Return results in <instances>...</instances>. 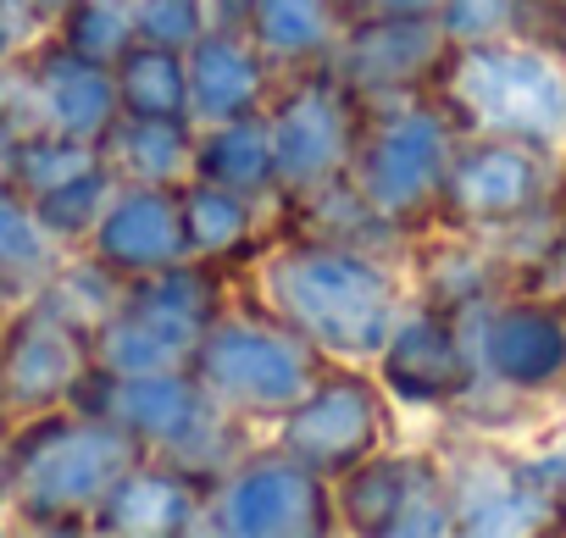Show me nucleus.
<instances>
[{
  "label": "nucleus",
  "instance_id": "1",
  "mask_svg": "<svg viewBox=\"0 0 566 538\" xmlns=\"http://www.w3.org/2000/svg\"><path fill=\"white\" fill-rule=\"evenodd\" d=\"M233 289L290 334H301L323 361L345 367H373L395 317L411 300L406 255L295 228H272L261 250L233 266Z\"/></svg>",
  "mask_w": 566,
  "mask_h": 538
},
{
  "label": "nucleus",
  "instance_id": "2",
  "mask_svg": "<svg viewBox=\"0 0 566 538\" xmlns=\"http://www.w3.org/2000/svg\"><path fill=\"white\" fill-rule=\"evenodd\" d=\"M145 450L106 416L62 405L29 422H12L0 439V494L12 532H90L112 483Z\"/></svg>",
  "mask_w": 566,
  "mask_h": 538
},
{
  "label": "nucleus",
  "instance_id": "3",
  "mask_svg": "<svg viewBox=\"0 0 566 538\" xmlns=\"http://www.w3.org/2000/svg\"><path fill=\"white\" fill-rule=\"evenodd\" d=\"M73 405L117 422L145 455H167V461L195 466L206 477L228 472L250 444L266 439V433L233 422L200 389V378L189 367H172V372H101V367H90Z\"/></svg>",
  "mask_w": 566,
  "mask_h": 538
},
{
  "label": "nucleus",
  "instance_id": "4",
  "mask_svg": "<svg viewBox=\"0 0 566 538\" xmlns=\"http://www.w3.org/2000/svg\"><path fill=\"white\" fill-rule=\"evenodd\" d=\"M455 139L461 128L433 101V89L361 101V128L345 178L384 222H395L400 233H422L439 222V194Z\"/></svg>",
  "mask_w": 566,
  "mask_h": 538
},
{
  "label": "nucleus",
  "instance_id": "5",
  "mask_svg": "<svg viewBox=\"0 0 566 538\" xmlns=\"http://www.w3.org/2000/svg\"><path fill=\"white\" fill-rule=\"evenodd\" d=\"M433 101L467 134H500L527 145L566 139V62L516 40L450 45L433 73Z\"/></svg>",
  "mask_w": 566,
  "mask_h": 538
},
{
  "label": "nucleus",
  "instance_id": "6",
  "mask_svg": "<svg viewBox=\"0 0 566 538\" xmlns=\"http://www.w3.org/2000/svg\"><path fill=\"white\" fill-rule=\"evenodd\" d=\"M328 361L290 334L277 317H266L261 306H250L239 289L222 306V317L206 328L189 372L200 378V389L244 428L266 433L283 411H290L323 372Z\"/></svg>",
  "mask_w": 566,
  "mask_h": 538
},
{
  "label": "nucleus",
  "instance_id": "7",
  "mask_svg": "<svg viewBox=\"0 0 566 538\" xmlns=\"http://www.w3.org/2000/svg\"><path fill=\"white\" fill-rule=\"evenodd\" d=\"M233 300V266L178 261L156 278L123 289L117 312L90 334V356L101 372H172L189 367L206 328Z\"/></svg>",
  "mask_w": 566,
  "mask_h": 538
},
{
  "label": "nucleus",
  "instance_id": "8",
  "mask_svg": "<svg viewBox=\"0 0 566 538\" xmlns=\"http://www.w3.org/2000/svg\"><path fill=\"white\" fill-rule=\"evenodd\" d=\"M339 532L334 483L272 439L250 444L228 472L211 477L200 538H328Z\"/></svg>",
  "mask_w": 566,
  "mask_h": 538
},
{
  "label": "nucleus",
  "instance_id": "9",
  "mask_svg": "<svg viewBox=\"0 0 566 538\" xmlns=\"http://www.w3.org/2000/svg\"><path fill=\"white\" fill-rule=\"evenodd\" d=\"M395 416H400V405L389 400V389L378 383L373 367L328 361L317 372V383L266 428V439L334 483L350 466H361L395 444Z\"/></svg>",
  "mask_w": 566,
  "mask_h": 538
},
{
  "label": "nucleus",
  "instance_id": "10",
  "mask_svg": "<svg viewBox=\"0 0 566 538\" xmlns=\"http://www.w3.org/2000/svg\"><path fill=\"white\" fill-rule=\"evenodd\" d=\"M361 128V101L328 73L301 67L283 73L266 101V139H272V194L301 200L334 178H345Z\"/></svg>",
  "mask_w": 566,
  "mask_h": 538
},
{
  "label": "nucleus",
  "instance_id": "11",
  "mask_svg": "<svg viewBox=\"0 0 566 538\" xmlns=\"http://www.w3.org/2000/svg\"><path fill=\"white\" fill-rule=\"evenodd\" d=\"M90 367V334L51 312L40 295L7 306V317H0V416L7 422L73 405Z\"/></svg>",
  "mask_w": 566,
  "mask_h": 538
},
{
  "label": "nucleus",
  "instance_id": "12",
  "mask_svg": "<svg viewBox=\"0 0 566 538\" xmlns=\"http://www.w3.org/2000/svg\"><path fill=\"white\" fill-rule=\"evenodd\" d=\"M373 372H378V383L389 389V400L400 411H450V405H461L478 383L472 345H467V317L411 295L406 312L395 317Z\"/></svg>",
  "mask_w": 566,
  "mask_h": 538
},
{
  "label": "nucleus",
  "instance_id": "13",
  "mask_svg": "<svg viewBox=\"0 0 566 538\" xmlns=\"http://www.w3.org/2000/svg\"><path fill=\"white\" fill-rule=\"evenodd\" d=\"M450 40L433 18H356L339 29L334 56L323 62L356 101H389L433 89Z\"/></svg>",
  "mask_w": 566,
  "mask_h": 538
},
{
  "label": "nucleus",
  "instance_id": "14",
  "mask_svg": "<svg viewBox=\"0 0 566 538\" xmlns=\"http://www.w3.org/2000/svg\"><path fill=\"white\" fill-rule=\"evenodd\" d=\"M478 389L538 394L566 378V323L538 300H483L467 312Z\"/></svg>",
  "mask_w": 566,
  "mask_h": 538
},
{
  "label": "nucleus",
  "instance_id": "15",
  "mask_svg": "<svg viewBox=\"0 0 566 538\" xmlns=\"http://www.w3.org/2000/svg\"><path fill=\"white\" fill-rule=\"evenodd\" d=\"M544 194V156L527 139H500V134H467L455 139L439 217L461 228H500L533 211Z\"/></svg>",
  "mask_w": 566,
  "mask_h": 538
},
{
  "label": "nucleus",
  "instance_id": "16",
  "mask_svg": "<svg viewBox=\"0 0 566 538\" xmlns=\"http://www.w3.org/2000/svg\"><path fill=\"white\" fill-rule=\"evenodd\" d=\"M84 255H95L106 273H117L123 284L156 278V273H167V266L189 261V239H184V217H178V189L123 183L117 178L101 222L84 239Z\"/></svg>",
  "mask_w": 566,
  "mask_h": 538
},
{
  "label": "nucleus",
  "instance_id": "17",
  "mask_svg": "<svg viewBox=\"0 0 566 538\" xmlns=\"http://www.w3.org/2000/svg\"><path fill=\"white\" fill-rule=\"evenodd\" d=\"M211 477L167 455H139L101 499L90 532L101 538H200Z\"/></svg>",
  "mask_w": 566,
  "mask_h": 538
},
{
  "label": "nucleus",
  "instance_id": "18",
  "mask_svg": "<svg viewBox=\"0 0 566 538\" xmlns=\"http://www.w3.org/2000/svg\"><path fill=\"white\" fill-rule=\"evenodd\" d=\"M277 67L266 62V51L244 34V23H211L189 51H184V84H189V123H228V117H250L266 112L272 89H277Z\"/></svg>",
  "mask_w": 566,
  "mask_h": 538
},
{
  "label": "nucleus",
  "instance_id": "19",
  "mask_svg": "<svg viewBox=\"0 0 566 538\" xmlns=\"http://www.w3.org/2000/svg\"><path fill=\"white\" fill-rule=\"evenodd\" d=\"M178 217H184V239H189L195 261L239 266L277 228V200H255L228 183L189 178V183H178Z\"/></svg>",
  "mask_w": 566,
  "mask_h": 538
},
{
  "label": "nucleus",
  "instance_id": "20",
  "mask_svg": "<svg viewBox=\"0 0 566 538\" xmlns=\"http://www.w3.org/2000/svg\"><path fill=\"white\" fill-rule=\"evenodd\" d=\"M455 505V532H533L544 521V494L527 472L500 455L439 461Z\"/></svg>",
  "mask_w": 566,
  "mask_h": 538
},
{
  "label": "nucleus",
  "instance_id": "21",
  "mask_svg": "<svg viewBox=\"0 0 566 538\" xmlns=\"http://www.w3.org/2000/svg\"><path fill=\"white\" fill-rule=\"evenodd\" d=\"M239 23L277 73H301L334 56L345 12H339V0H244Z\"/></svg>",
  "mask_w": 566,
  "mask_h": 538
},
{
  "label": "nucleus",
  "instance_id": "22",
  "mask_svg": "<svg viewBox=\"0 0 566 538\" xmlns=\"http://www.w3.org/2000/svg\"><path fill=\"white\" fill-rule=\"evenodd\" d=\"M106 167L123 183L178 189L195 178V123L189 117H117L101 139Z\"/></svg>",
  "mask_w": 566,
  "mask_h": 538
},
{
  "label": "nucleus",
  "instance_id": "23",
  "mask_svg": "<svg viewBox=\"0 0 566 538\" xmlns=\"http://www.w3.org/2000/svg\"><path fill=\"white\" fill-rule=\"evenodd\" d=\"M195 178L228 183V189L255 194V200H277V194H272V139H266V112H250V117H228V123H206V128H195Z\"/></svg>",
  "mask_w": 566,
  "mask_h": 538
},
{
  "label": "nucleus",
  "instance_id": "24",
  "mask_svg": "<svg viewBox=\"0 0 566 538\" xmlns=\"http://www.w3.org/2000/svg\"><path fill=\"white\" fill-rule=\"evenodd\" d=\"M411 477V450H378L373 461L350 466L345 477H334V516L339 532H361V538H389L395 516H400V494Z\"/></svg>",
  "mask_w": 566,
  "mask_h": 538
},
{
  "label": "nucleus",
  "instance_id": "25",
  "mask_svg": "<svg viewBox=\"0 0 566 538\" xmlns=\"http://www.w3.org/2000/svg\"><path fill=\"white\" fill-rule=\"evenodd\" d=\"M67 250L45 233L34 200L18 183H0V284L12 289V300L34 295Z\"/></svg>",
  "mask_w": 566,
  "mask_h": 538
},
{
  "label": "nucleus",
  "instance_id": "26",
  "mask_svg": "<svg viewBox=\"0 0 566 538\" xmlns=\"http://www.w3.org/2000/svg\"><path fill=\"white\" fill-rule=\"evenodd\" d=\"M112 78H117V101H123L128 117H189L184 51L134 40V45L112 62Z\"/></svg>",
  "mask_w": 566,
  "mask_h": 538
},
{
  "label": "nucleus",
  "instance_id": "27",
  "mask_svg": "<svg viewBox=\"0 0 566 538\" xmlns=\"http://www.w3.org/2000/svg\"><path fill=\"white\" fill-rule=\"evenodd\" d=\"M123 278L117 273H106V266L95 261V255H84V250H67L62 261H56V273L34 289L51 312H62L73 328H84V334H95L112 312H117V300H123Z\"/></svg>",
  "mask_w": 566,
  "mask_h": 538
},
{
  "label": "nucleus",
  "instance_id": "28",
  "mask_svg": "<svg viewBox=\"0 0 566 538\" xmlns=\"http://www.w3.org/2000/svg\"><path fill=\"white\" fill-rule=\"evenodd\" d=\"M106 156H101V145H90V139H67V134H51V128H29L23 134V150H18V189L29 194V200H40V194H51V189H62V183H73V178H84V172H95Z\"/></svg>",
  "mask_w": 566,
  "mask_h": 538
},
{
  "label": "nucleus",
  "instance_id": "29",
  "mask_svg": "<svg viewBox=\"0 0 566 538\" xmlns=\"http://www.w3.org/2000/svg\"><path fill=\"white\" fill-rule=\"evenodd\" d=\"M112 189H117V172L101 161L95 172H84V178H73V183H62V189H51V194H40L34 211H40L45 233H51L62 250H84V239H90V228L101 222Z\"/></svg>",
  "mask_w": 566,
  "mask_h": 538
},
{
  "label": "nucleus",
  "instance_id": "30",
  "mask_svg": "<svg viewBox=\"0 0 566 538\" xmlns=\"http://www.w3.org/2000/svg\"><path fill=\"white\" fill-rule=\"evenodd\" d=\"M67 51L90 56V62H117L134 45V23H128V0H67V12L51 29Z\"/></svg>",
  "mask_w": 566,
  "mask_h": 538
},
{
  "label": "nucleus",
  "instance_id": "31",
  "mask_svg": "<svg viewBox=\"0 0 566 538\" xmlns=\"http://www.w3.org/2000/svg\"><path fill=\"white\" fill-rule=\"evenodd\" d=\"M128 23H134V40L145 45H167V51H189L211 23V0H128Z\"/></svg>",
  "mask_w": 566,
  "mask_h": 538
},
{
  "label": "nucleus",
  "instance_id": "32",
  "mask_svg": "<svg viewBox=\"0 0 566 538\" xmlns=\"http://www.w3.org/2000/svg\"><path fill=\"white\" fill-rule=\"evenodd\" d=\"M516 18V0H439L433 23L444 29L450 45H478V40H500Z\"/></svg>",
  "mask_w": 566,
  "mask_h": 538
},
{
  "label": "nucleus",
  "instance_id": "33",
  "mask_svg": "<svg viewBox=\"0 0 566 538\" xmlns=\"http://www.w3.org/2000/svg\"><path fill=\"white\" fill-rule=\"evenodd\" d=\"M45 34H51V23L34 12V0H0V62L29 56Z\"/></svg>",
  "mask_w": 566,
  "mask_h": 538
},
{
  "label": "nucleus",
  "instance_id": "34",
  "mask_svg": "<svg viewBox=\"0 0 566 538\" xmlns=\"http://www.w3.org/2000/svg\"><path fill=\"white\" fill-rule=\"evenodd\" d=\"M345 23L356 18H433L439 0H339Z\"/></svg>",
  "mask_w": 566,
  "mask_h": 538
},
{
  "label": "nucleus",
  "instance_id": "35",
  "mask_svg": "<svg viewBox=\"0 0 566 538\" xmlns=\"http://www.w3.org/2000/svg\"><path fill=\"white\" fill-rule=\"evenodd\" d=\"M18 150H23V128L0 112V183L18 178Z\"/></svg>",
  "mask_w": 566,
  "mask_h": 538
},
{
  "label": "nucleus",
  "instance_id": "36",
  "mask_svg": "<svg viewBox=\"0 0 566 538\" xmlns=\"http://www.w3.org/2000/svg\"><path fill=\"white\" fill-rule=\"evenodd\" d=\"M34 12H40V18H45V23L56 29V18L67 12V0H34Z\"/></svg>",
  "mask_w": 566,
  "mask_h": 538
},
{
  "label": "nucleus",
  "instance_id": "37",
  "mask_svg": "<svg viewBox=\"0 0 566 538\" xmlns=\"http://www.w3.org/2000/svg\"><path fill=\"white\" fill-rule=\"evenodd\" d=\"M0 532H12V510H7V494H0Z\"/></svg>",
  "mask_w": 566,
  "mask_h": 538
},
{
  "label": "nucleus",
  "instance_id": "38",
  "mask_svg": "<svg viewBox=\"0 0 566 538\" xmlns=\"http://www.w3.org/2000/svg\"><path fill=\"white\" fill-rule=\"evenodd\" d=\"M7 306H12V289H7V284H0V317H7Z\"/></svg>",
  "mask_w": 566,
  "mask_h": 538
},
{
  "label": "nucleus",
  "instance_id": "39",
  "mask_svg": "<svg viewBox=\"0 0 566 538\" xmlns=\"http://www.w3.org/2000/svg\"><path fill=\"white\" fill-rule=\"evenodd\" d=\"M7 428H12V422H7V416H0V439H7Z\"/></svg>",
  "mask_w": 566,
  "mask_h": 538
}]
</instances>
